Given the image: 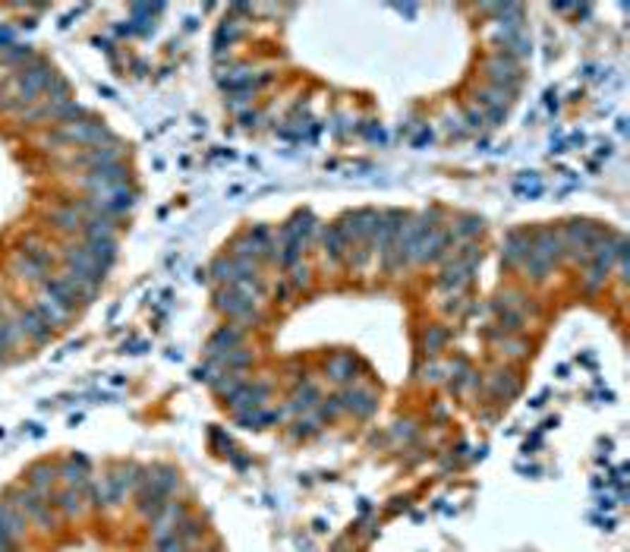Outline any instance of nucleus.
I'll return each instance as SVG.
<instances>
[{
    "mask_svg": "<svg viewBox=\"0 0 630 552\" xmlns=\"http://www.w3.org/2000/svg\"><path fill=\"white\" fill-rule=\"evenodd\" d=\"M16 328H19V335H29L32 341H47V335H51V325L38 316V309H23L19 313V319H16Z\"/></svg>",
    "mask_w": 630,
    "mask_h": 552,
    "instance_id": "nucleus-1",
    "label": "nucleus"
},
{
    "mask_svg": "<svg viewBox=\"0 0 630 552\" xmlns=\"http://www.w3.org/2000/svg\"><path fill=\"white\" fill-rule=\"evenodd\" d=\"M54 480H57V467H51V464H32V467L25 470L29 489H35V493H42V496L51 493Z\"/></svg>",
    "mask_w": 630,
    "mask_h": 552,
    "instance_id": "nucleus-2",
    "label": "nucleus"
},
{
    "mask_svg": "<svg viewBox=\"0 0 630 552\" xmlns=\"http://www.w3.org/2000/svg\"><path fill=\"white\" fill-rule=\"evenodd\" d=\"M85 253L92 256V262L107 268L117 259V244H114V237H92V240H85Z\"/></svg>",
    "mask_w": 630,
    "mask_h": 552,
    "instance_id": "nucleus-3",
    "label": "nucleus"
},
{
    "mask_svg": "<svg viewBox=\"0 0 630 552\" xmlns=\"http://www.w3.org/2000/svg\"><path fill=\"white\" fill-rule=\"evenodd\" d=\"M47 505H54L57 511H63L66 517H79L85 511V496H83V489H70L66 486L60 496H54V502H47Z\"/></svg>",
    "mask_w": 630,
    "mask_h": 552,
    "instance_id": "nucleus-4",
    "label": "nucleus"
},
{
    "mask_svg": "<svg viewBox=\"0 0 630 552\" xmlns=\"http://www.w3.org/2000/svg\"><path fill=\"white\" fill-rule=\"evenodd\" d=\"M344 410H350V414L356 416H369L372 410H375V395L372 392H363V388H350L347 395L341 398Z\"/></svg>",
    "mask_w": 630,
    "mask_h": 552,
    "instance_id": "nucleus-5",
    "label": "nucleus"
},
{
    "mask_svg": "<svg viewBox=\"0 0 630 552\" xmlns=\"http://www.w3.org/2000/svg\"><path fill=\"white\" fill-rule=\"evenodd\" d=\"M38 316H42V319L47 322V325H60V322L66 319V316H70V309H63L60 306V303H54L51 297H42L38 300Z\"/></svg>",
    "mask_w": 630,
    "mask_h": 552,
    "instance_id": "nucleus-6",
    "label": "nucleus"
},
{
    "mask_svg": "<svg viewBox=\"0 0 630 552\" xmlns=\"http://www.w3.org/2000/svg\"><path fill=\"white\" fill-rule=\"evenodd\" d=\"M328 373H331V379H337V382H350V379H356V363L350 360V356H337L328 366Z\"/></svg>",
    "mask_w": 630,
    "mask_h": 552,
    "instance_id": "nucleus-7",
    "label": "nucleus"
},
{
    "mask_svg": "<svg viewBox=\"0 0 630 552\" xmlns=\"http://www.w3.org/2000/svg\"><path fill=\"white\" fill-rule=\"evenodd\" d=\"M51 221L60 227V231H79V227H83V221L76 218V208H73V212H54Z\"/></svg>",
    "mask_w": 630,
    "mask_h": 552,
    "instance_id": "nucleus-8",
    "label": "nucleus"
}]
</instances>
